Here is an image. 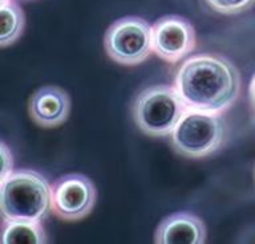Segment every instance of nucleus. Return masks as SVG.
<instances>
[{"mask_svg":"<svg viewBox=\"0 0 255 244\" xmlns=\"http://www.w3.org/2000/svg\"><path fill=\"white\" fill-rule=\"evenodd\" d=\"M1 160H3V167H1V179H4L5 176H8L13 170V162H12V154L11 150L7 148V145L1 142Z\"/></svg>","mask_w":255,"mask_h":244,"instance_id":"nucleus-13","label":"nucleus"},{"mask_svg":"<svg viewBox=\"0 0 255 244\" xmlns=\"http://www.w3.org/2000/svg\"><path fill=\"white\" fill-rule=\"evenodd\" d=\"M51 184L35 170H15L1 179L3 219L41 220L51 210Z\"/></svg>","mask_w":255,"mask_h":244,"instance_id":"nucleus-2","label":"nucleus"},{"mask_svg":"<svg viewBox=\"0 0 255 244\" xmlns=\"http://www.w3.org/2000/svg\"><path fill=\"white\" fill-rule=\"evenodd\" d=\"M4 244H44L47 235L40 220L3 219Z\"/></svg>","mask_w":255,"mask_h":244,"instance_id":"nucleus-10","label":"nucleus"},{"mask_svg":"<svg viewBox=\"0 0 255 244\" xmlns=\"http://www.w3.org/2000/svg\"><path fill=\"white\" fill-rule=\"evenodd\" d=\"M213 11L222 15H237L250 9L255 0H205Z\"/></svg>","mask_w":255,"mask_h":244,"instance_id":"nucleus-12","label":"nucleus"},{"mask_svg":"<svg viewBox=\"0 0 255 244\" xmlns=\"http://www.w3.org/2000/svg\"><path fill=\"white\" fill-rule=\"evenodd\" d=\"M195 31L190 21L179 15L159 17L151 27L153 52L167 63H178L195 48Z\"/></svg>","mask_w":255,"mask_h":244,"instance_id":"nucleus-7","label":"nucleus"},{"mask_svg":"<svg viewBox=\"0 0 255 244\" xmlns=\"http://www.w3.org/2000/svg\"><path fill=\"white\" fill-rule=\"evenodd\" d=\"M28 112L41 128H56L63 125L71 113V98L63 88L45 85L32 93L28 101Z\"/></svg>","mask_w":255,"mask_h":244,"instance_id":"nucleus-8","label":"nucleus"},{"mask_svg":"<svg viewBox=\"0 0 255 244\" xmlns=\"http://www.w3.org/2000/svg\"><path fill=\"white\" fill-rule=\"evenodd\" d=\"M97 190L88 176L72 172L55 180L52 186L51 210L68 222L84 219L95 208Z\"/></svg>","mask_w":255,"mask_h":244,"instance_id":"nucleus-6","label":"nucleus"},{"mask_svg":"<svg viewBox=\"0 0 255 244\" xmlns=\"http://www.w3.org/2000/svg\"><path fill=\"white\" fill-rule=\"evenodd\" d=\"M187 108L175 86L153 85L134 97L131 117L141 132L158 138L171 134Z\"/></svg>","mask_w":255,"mask_h":244,"instance_id":"nucleus-4","label":"nucleus"},{"mask_svg":"<svg viewBox=\"0 0 255 244\" xmlns=\"http://www.w3.org/2000/svg\"><path fill=\"white\" fill-rule=\"evenodd\" d=\"M174 86L189 108L223 112L234 104L241 89L237 67L219 55H194L177 69Z\"/></svg>","mask_w":255,"mask_h":244,"instance_id":"nucleus-1","label":"nucleus"},{"mask_svg":"<svg viewBox=\"0 0 255 244\" xmlns=\"http://www.w3.org/2000/svg\"><path fill=\"white\" fill-rule=\"evenodd\" d=\"M226 134V121L221 113L187 108L171 132V146L181 156L198 160L217 152Z\"/></svg>","mask_w":255,"mask_h":244,"instance_id":"nucleus-3","label":"nucleus"},{"mask_svg":"<svg viewBox=\"0 0 255 244\" xmlns=\"http://www.w3.org/2000/svg\"><path fill=\"white\" fill-rule=\"evenodd\" d=\"M254 179H255V170H254Z\"/></svg>","mask_w":255,"mask_h":244,"instance_id":"nucleus-15","label":"nucleus"},{"mask_svg":"<svg viewBox=\"0 0 255 244\" xmlns=\"http://www.w3.org/2000/svg\"><path fill=\"white\" fill-rule=\"evenodd\" d=\"M249 94H250V100H251V105H253V108L255 109V73L253 79H251L250 86H249Z\"/></svg>","mask_w":255,"mask_h":244,"instance_id":"nucleus-14","label":"nucleus"},{"mask_svg":"<svg viewBox=\"0 0 255 244\" xmlns=\"http://www.w3.org/2000/svg\"><path fill=\"white\" fill-rule=\"evenodd\" d=\"M107 55L120 65L133 67L146 60L151 48V27L138 16L121 17L104 36Z\"/></svg>","mask_w":255,"mask_h":244,"instance_id":"nucleus-5","label":"nucleus"},{"mask_svg":"<svg viewBox=\"0 0 255 244\" xmlns=\"http://www.w3.org/2000/svg\"><path fill=\"white\" fill-rule=\"evenodd\" d=\"M0 19H1V35L0 45L5 48L13 44L23 33L24 17L23 9L13 0H1L0 3Z\"/></svg>","mask_w":255,"mask_h":244,"instance_id":"nucleus-11","label":"nucleus"},{"mask_svg":"<svg viewBox=\"0 0 255 244\" xmlns=\"http://www.w3.org/2000/svg\"><path fill=\"white\" fill-rule=\"evenodd\" d=\"M206 227L193 212H174L159 222L154 234L157 244H203Z\"/></svg>","mask_w":255,"mask_h":244,"instance_id":"nucleus-9","label":"nucleus"}]
</instances>
